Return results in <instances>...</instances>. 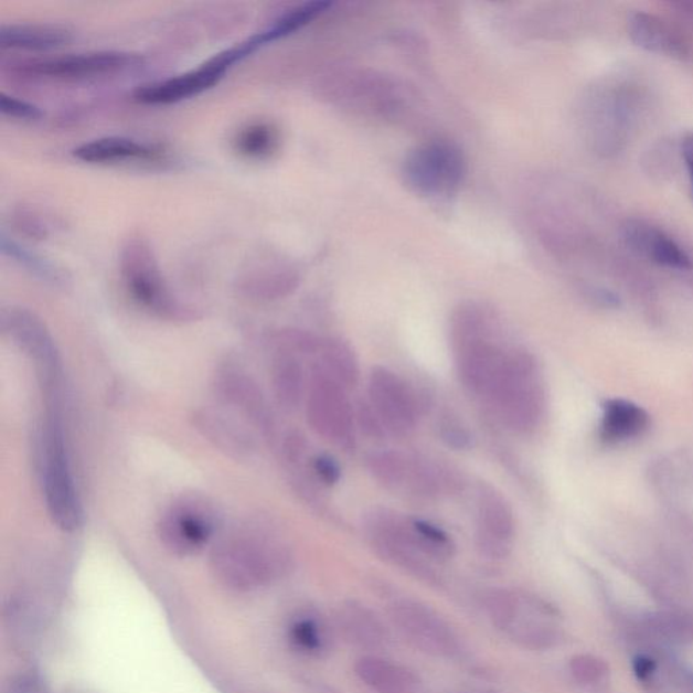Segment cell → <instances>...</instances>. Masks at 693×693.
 <instances>
[{"label": "cell", "mask_w": 693, "mask_h": 693, "mask_svg": "<svg viewBox=\"0 0 693 693\" xmlns=\"http://www.w3.org/2000/svg\"><path fill=\"white\" fill-rule=\"evenodd\" d=\"M2 327L33 361L47 403V409H58L62 397L63 366L50 331L39 316L22 308H10L2 314Z\"/></svg>", "instance_id": "5"}, {"label": "cell", "mask_w": 693, "mask_h": 693, "mask_svg": "<svg viewBox=\"0 0 693 693\" xmlns=\"http://www.w3.org/2000/svg\"><path fill=\"white\" fill-rule=\"evenodd\" d=\"M0 111L4 116L18 119H26V121H35L43 117L39 106L29 104L26 100L18 99L13 95L0 93Z\"/></svg>", "instance_id": "35"}, {"label": "cell", "mask_w": 693, "mask_h": 693, "mask_svg": "<svg viewBox=\"0 0 693 693\" xmlns=\"http://www.w3.org/2000/svg\"><path fill=\"white\" fill-rule=\"evenodd\" d=\"M163 153L157 146L129 137L109 136L75 148L73 157L89 164H113L124 161H157Z\"/></svg>", "instance_id": "19"}, {"label": "cell", "mask_w": 693, "mask_h": 693, "mask_svg": "<svg viewBox=\"0 0 693 693\" xmlns=\"http://www.w3.org/2000/svg\"><path fill=\"white\" fill-rule=\"evenodd\" d=\"M412 531L417 550L423 555L436 559H447L454 554L452 540L450 535L441 530L439 525L426 522V520L412 519Z\"/></svg>", "instance_id": "29"}, {"label": "cell", "mask_w": 693, "mask_h": 693, "mask_svg": "<svg viewBox=\"0 0 693 693\" xmlns=\"http://www.w3.org/2000/svg\"><path fill=\"white\" fill-rule=\"evenodd\" d=\"M249 55L253 53L242 41L241 44L217 53L188 73L140 86L136 89L134 97L145 105H171L196 97V95L218 85V82L223 79L233 65Z\"/></svg>", "instance_id": "7"}, {"label": "cell", "mask_w": 693, "mask_h": 693, "mask_svg": "<svg viewBox=\"0 0 693 693\" xmlns=\"http://www.w3.org/2000/svg\"><path fill=\"white\" fill-rule=\"evenodd\" d=\"M321 367L345 390H352L360 381V364L351 345L342 339L322 340Z\"/></svg>", "instance_id": "25"}, {"label": "cell", "mask_w": 693, "mask_h": 693, "mask_svg": "<svg viewBox=\"0 0 693 693\" xmlns=\"http://www.w3.org/2000/svg\"><path fill=\"white\" fill-rule=\"evenodd\" d=\"M140 64L142 57L136 53L105 51L30 60L18 65L17 71L22 75L45 79L89 81L121 74Z\"/></svg>", "instance_id": "9"}, {"label": "cell", "mask_w": 693, "mask_h": 693, "mask_svg": "<svg viewBox=\"0 0 693 693\" xmlns=\"http://www.w3.org/2000/svg\"><path fill=\"white\" fill-rule=\"evenodd\" d=\"M305 373L296 354L282 350L273 366V387L275 397L285 409L295 411L305 396Z\"/></svg>", "instance_id": "23"}, {"label": "cell", "mask_w": 693, "mask_h": 693, "mask_svg": "<svg viewBox=\"0 0 693 693\" xmlns=\"http://www.w3.org/2000/svg\"><path fill=\"white\" fill-rule=\"evenodd\" d=\"M355 426L361 429L364 436L373 440L384 439L387 433L372 403L363 402V399L356 405Z\"/></svg>", "instance_id": "34"}, {"label": "cell", "mask_w": 693, "mask_h": 693, "mask_svg": "<svg viewBox=\"0 0 693 693\" xmlns=\"http://www.w3.org/2000/svg\"><path fill=\"white\" fill-rule=\"evenodd\" d=\"M355 669L358 676L376 693H416L419 690V680L409 669L375 657H364Z\"/></svg>", "instance_id": "22"}, {"label": "cell", "mask_w": 693, "mask_h": 693, "mask_svg": "<svg viewBox=\"0 0 693 693\" xmlns=\"http://www.w3.org/2000/svg\"><path fill=\"white\" fill-rule=\"evenodd\" d=\"M73 41V32L52 23H22L0 28V47L17 51H47Z\"/></svg>", "instance_id": "20"}, {"label": "cell", "mask_w": 693, "mask_h": 693, "mask_svg": "<svg viewBox=\"0 0 693 693\" xmlns=\"http://www.w3.org/2000/svg\"><path fill=\"white\" fill-rule=\"evenodd\" d=\"M279 134L273 124L254 121L244 125L233 137V148L241 157L249 160L270 158L277 151Z\"/></svg>", "instance_id": "26"}, {"label": "cell", "mask_w": 693, "mask_h": 693, "mask_svg": "<svg viewBox=\"0 0 693 693\" xmlns=\"http://www.w3.org/2000/svg\"><path fill=\"white\" fill-rule=\"evenodd\" d=\"M218 515L201 495H184L164 512L159 522V536L173 554L191 555L205 547L216 533Z\"/></svg>", "instance_id": "8"}, {"label": "cell", "mask_w": 693, "mask_h": 693, "mask_svg": "<svg viewBox=\"0 0 693 693\" xmlns=\"http://www.w3.org/2000/svg\"><path fill=\"white\" fill-rule=\"evenodd\" d=\"M214 569L236 587L267 582L288 564V552L270 530L258 524L238 527L214 547Z\"/></svg>", "instance_id": "2"}, {"label": "cell", "mask_w": 693, "mask_h": 693, "mask_svg": "<svg viewBox=\"0 0 693 693\" xmlns=\"http://www.w3.org/2000/svg\"><path fill=\"white\" fill-rule=\"evenodd\" d=\"M369 402L384 423L386 431L393 435H408L419 419L422 406L417 394L385 367H375L370 374Z\"/></svg>", "instance_id": "11"}, {"label": "cell", "mask_w": 693, "mask_h": 693, "mask_svg": "<svg viewBox=\"0 0 693 693\" xmlns=\"http://www.w3.org/2000/svg\"><path fill=\"white\" fill-rule=\"evenodd\" d=\"M515 516L508 501L492 488L478 493L477 547L489 558L501 559L511 552Z\"/></svg>", "instance_id": "12"}, {"label": "cell", "mask_w": 693, "mask_h": 693, "mask_svg": "<svg viewBox=\"0 0 693 693\" xmlns=\"http://www.w3.org/2000/svg\"><path fill=\"white\" fill-rule=\"evenodd\" d=\"M0 242H2V253L9 256V258H13L18 265L25 268L30 274H33L34 277L56 286L67 284L68 277L62 268L44 259L43 256L34 254L32 250L21 246V244H18L13 238L6 235L4 232H2Z\"/></svg>", "instance_id": "27"}, {"label": "cell", "mask_w": 693, "mask_h": 693, "mask_svg": "<svg viewBox=\"0 0 693 693\" xmlns=\"http://www.w3.org/2000/svg\"><path fill=\"white\" fill-rule=\"evenodd\" d=\"M345 387L316 364L310 373L307 416L310 427L328 440L344 448L355 444V411Z\"/></svg>", "instance_id": "6"}, {"label": "cell", "mask_w": 693, "mask_h": 693, "mask_svg": "<svg viewBox=\"0 0 693 693\" xmlns=\"http://www.w3.org/2000/svg\"><path fill=\"white\" fill-rule=\"evenodd\" d=\"M487 399L512 431L534 429L542 416L543 393L533 355L525 351L507 354L503 372Z\"/></svg>", "instance_id": "3"}, {"label": "cell", "mask_w": 693, "mask_h": 693, "mask_svg": "<svg viewBox=\"0 0 693 693\" xmlns=\"http://www.w3.org/2000/svg\"><path fill=\"white\" fill-rule=\"evenodd\" d=\"M456 358L459 379L466 390L487 398L503 372L505 352L486 339L456 352Z\"/></svg>", "instance_id": "17"}, {"label": "cell", "mask_w": 693, "mask_h": 693, "mask_svg": "<svg viewBox=\"0 0 693 693\" xmlns=\"http://www.w3.org/2000/svg\"><path fill=\"white\" fill-rule=\"evenodd\" d=\"M593 107V134L595 145L600 152L617 153L627 139L631 128L632 109L631 93L620 86L601 89Z\"/></svg>", "instance_id": "13"}, {"label": "cell", "mask_w": 693, "mask_h": 693, "mask_svg": "<svg viewBox=\"0 0 693 693\" xmlns=\"http://www.w3.org/2000/svg\"><path fill=\"white\" fill-rule=\"evenodd\" d=\"M648 415L638 405L614 399L606 405L603 416L601 435L606 440L635 438L648 427Z\"/></svg>", "instance_id": "24"}, {"label": "cell", "mask_w": 693, "mask_h": 693, "mask_svg": "<svg viewBox=\"0 0 693 693\" xmlns=\"http://www.w3.org/2000/svg\"><path fill=\"white\" fill-rule=\"evenodd\" d=\"M623 237L629 247L655 265L673 270H691L693 262L684 247L659 226L644 221H627Z\"/></svg>", "instance_id": "16"}, {"label": "cell", "mask_w": 693, "mask_h": 693, "mask_svg": "<svg viewBox=\"0 0 693 693\" xmlns=\"http://www.w3.org/2000/svg\"><path fill=\"white\" fill-rule=\"evenodd\" d=\"M196 431L211 441L226 456L235 459H248L254 456L256 446L250 435L232 416L212 408H202L193 415Z\"/></svg>", "instance_id": "18"}, {"label": "cell", "mask_w": 693, "mask_h": 693, "mask_svg": "<svg viewBox=\"0 0 693 693\" xmlns=\"http://www.w3.org/2000/svg\"><path fill=\"white\" fill-rule=\"evenodd\" d=\"M441 441L452 450L462 451L471 446V435L461 422L451 415L441 417L439 422Z\"/></svg>", "instance_id": "33"}, {"label": "cell", "mask_w": 693, "mask_h": 693, "mask_svg": "<svg viewBox=\"0 0 693 693\" xmlns=\"http://www.w3.org/2000/svg\"><path fill=\"white\" fill-rule=\"evenodd\" d=\"M629 30L632 41L643 50L681 60L689 56V47L684 45L679 35L654 15L647 13L632 15Z\"/></svg>", "instance_id": "21"}, {"label": "cell", "mask_w": 693, "mask_h": 693, "mask_svg": "<svg viewBox=\"0 0 693 693\" xmlns=\"http://www.w3.org/2000/svg\"><path fill=\"white\" fill-rule=\"evenodd\" d=\"M408 458L397 451H379L367 459V468L376 481L386 488H397L408 477Z\"/></svg>", "instance_id": "30"}, {"label": "cell", "mask_w": 693, "mask_h": 693, "mask_svg": "<svg viewBox=\"0 0 693 693\" xmlns=\"http://www.w3.org/2000/svg\"><path fill=\"white\" fill-rule=\"evenodd\" d=\"M487 319L475 305L462 307L452 314L450 322V342L454 352L487 339Z\"/></svg>", "instance_id": "28"}, {"label": "cell", "mask_w": 693, "mask_h": 693, "mask_svg": "<svg viewBox=\"0 0 693 693\" xmlns=\"http://www.w3.org/2000/svg\"><path fill=\"white\" fill-rule=\"evenodd\" d=\"M655 671V662L647 655H638L635 660V672L639 680H648Z\"/></svg>", "instance_id": "37"}, {"label": "cell", "mask_w": 693, "mask_h": 693, "mask_svg": "<svg viewBox=\"0 0 693 693\" xmlns=\"http://www.w3.org/2000/svg\"><path fill=\"white\" fill-rule=\"evenodd\" d=\"M217 390L226 403L246 415L262 431L271 433L273 415L265 396L248 373L235 364H226L217 374Z\"/></svg>", "instance_id": "15"}, {"label": "cell", "mask_w": 693, "mask_h": 693, "mask_svg": "<svg viewBox=\"0 0 693 693\" xmlns=\"http://www.w3.org/2000/svg\"><path fill=\"white\" fill-rule=\"evenodd\" d=\"M291 642L297 649L309 654H318L324 650L327 638L324 629L318 620L312 618H302L297 620L290 629Z\"/></svg>", "instance_id": "31"}, {"label": "cell", "mask_w": 693, "mask_h": 693, "mask_svg": "<svg viewBox=\"0 0 693 693\" xmlns=\"http://www.w3.org/2000/svg\"><path fill=\"white\" fill-rule=\"evenodd\" d=\"M412 188L427 195H450L465 177V160L457 148L434 142L412 153L405 166Z\"/></svg>", "instance_id": "10"}, {"label": "cell", "mask_w": 693, "mask_h": 693, "mask_svg": "<svg viewBox=\"0 0 693 693\" xmlns=\"http://www.w3.org/2000/svg\"><path fill=\"white\" fill-rule=\"evenodd\" d=\"M393 619L416 647L428 653L448 655L457 649L450 627L426 607L402 603L393 608Z\"/></svg>", "instance_id": "14"}, {"label": "cell", "mask_w": 693, "mask_h": 693, "mask_svg": "<svg viewBox=\"0 0 693 693\" xmlns=\"http://www.w3.org/2000/svg\"><path fill=\"white\" fill-rule=\"evenodd\" d=\"M681 151H683V158L685 161L686 171H689L690 181L693 190V135H689L684 137L683 147H681Z\"/></svg>", "instance_id": "38"}, {"label": "cell", "mask_w": 693, "mask_h": 693, "mask_svg": "<svg viewBox=\"0 0 693 693\" xmlns=\"http://www.w3.org/2000/svg\"><path fill=\"white\" fill-rule=\"evenodd\" d=\"M312 468L319 480L328 487H332L334 483H338L340 481V477H342V469H340L337 459H333L331 456H327V454H321V456L316 457L313 459Z\"/></svg>", "instance_id": "36"}, {"label": "cell", "mask_w": 693, "mask_h": 693, "mask_svg": "<svg viewBox=\"0 0 693 693\" xmlns=\"http://www.w3.org/2000/svg\"><path fill=\"white\" fill-rule=\"evenodd\" d=\"M35 462L47 513L60 530L74 533L82 527L83 507L71 470L60 412H46L35 436Z\"/></svg>", "instance_id": "1"}, {"label": "cell", "mask_w": 693, "mask_h": 693, "mask_svg": "<svg viewBox=\"0 0 693 693\" xmlns=\"http://www.w3.org/2000/svg\"><path fill=\"white\" fill-rule=\"evenodd\" d=\"M345 630L350 632L354 641L362 644H376L382 639V631L373 617L362 608H351L344 617Z\"/></svg>", "instance_id": "32"}, {"label": "cell", "mask_w": 693, "mask_h": 693, "mask_svg": "<svg viewBox=\"0 0 693 693\" xmlns=\"http://www.w3.org/2000/svg\"><path fill=\"white\" fill-rule=\"evenodd\" d=\"M119 263L125 285L142 307L169 320L194 318V313L172 295L157 256L145 238L130 237L122 247Z\"/></svg>", "instance_id": "4"}]
</instances>
